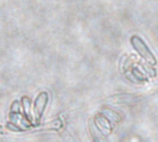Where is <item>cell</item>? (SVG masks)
Here are the masks:
<instances>
[{"label": "cell", "mask_w": 158, "mask_h": 142, "mask_svg": "<svg viewBox=\"0 0 158 142\" xmlns=\"http://www.w3.org/2000/svg\"><path fill=\"white\" fill-rule=\"evenodd\" d=\"M131 41V43H132L133 47L135 48V50L140 54V55L148 64H150V65H156V59L155 55L150 51V49L148 48L146 43L139 36H136V35L132 36Z\"/></svg>", "instance_id": "6da1fadb"}, {"label": "cell", "mask_w": 158, "mask_h": 142, "mask_svg": "<svg viewBox=\"0 0 158 142\" xmlns=\"http://www.w3.org/2000/svg\"><path fill=\"white\" fill-rule=\"evenodd\" d=\"M47 101H48V95L46 92H41L37 96L35 103H34V109H33L36 122H39V120L44 111V108L46 106Z\"/></svg>", "instance_id": "7a4b0ae2"}, {"label": "cell", "mask_w": 158, "mask_h": 142, "mask_svg": "<svg viewBox=\"0 0 158 142\" xmlns=\"http://www.w3.org/2000/svg\"><path fill=\"white\" fill-rule=\"evenodd\" d=\"M22 103H23V107L25 109V113L27 115V116H30V107H31V102L30 99L28 97H23L22 98Z\"/></svg>", "instance_id": "3957f363"}]
</instances>
